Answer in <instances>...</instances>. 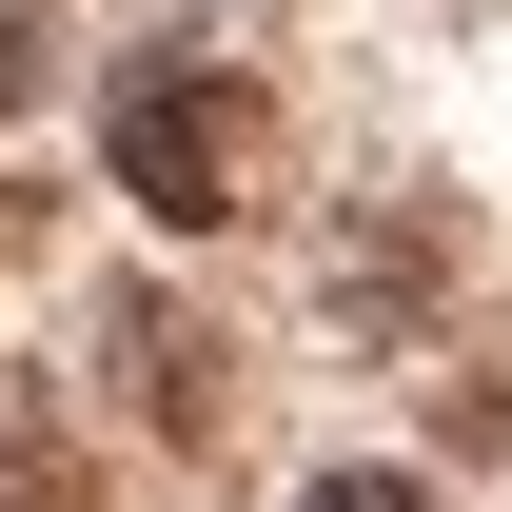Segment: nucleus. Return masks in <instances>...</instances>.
I'll list each match as a JSON object with an SVG mask.
<instances>
[{"label": "nucleus", "mask_w": 512, "mask_h": 512, "mask_svg": "<svg viewBox=\"0 0 512 512\" xmlns=\"http://www.w3.org/2000/svg\"><path fill=\"white\" fill-rule=\"evenodd\" d=\"M99 138H119V197L178 217V237L256 197V79L237 60H138L119 99H99Z\"/></svg>", "instance_id": "nucleus-1"}, {"label": "nucleus", "mask_w": 512, "mask_h": 512, "mask_svg": "<svg viewBox=\"0 0 512 512\" xmlns=\"http://www.w3.org/2000/svg\"><path fill=\"white\" fill-rule=\"evenodd\" d=\"M40 79H60V20H40V0H0V119H20Z\"/></svg>", "instance_id": "nucleus-2"}, {"label": "nucleus", "mask_w": 512, "mask_h": 512, "mask_svg": "<svg viewBox=\"0 0 512 512\" xmlns=\"http://www.w3.org/2000/svg\"><path fill=\"white\" fill-rule=\"evenodd\" d=\"M0 512H40V493H20V473H0Z\"/></svg>", "instance_id": "nucleus-4"}, {"label": "nucleus", "mask_w": 512, "mask_h": 512, "mask_svg": "<svg viewBox=\"0 0 512 512\" xmlns=\"http://www.w3.org/2000/svg\"><path fill=\"white\" fill-rule=\"evenodd\" d=\"M296 512H434V493H414V473H316Z\"/></svg>", "instance_id": "nucleus-3"}]
</instances>
